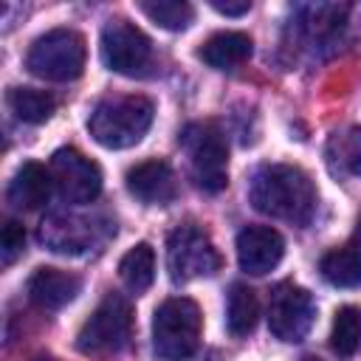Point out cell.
Returning <instances> with one entry per match:
<instances>
[{
    "label": "cell",
    "mask_w": 361,
    "mask_h": 361,
    "mask_svg": "<svg viewBox=\"0 0 361 361\" xmlns=\"http://www.w3.org/2000/svg\"><path fill=\"white\" fill-rule=\"evenodd\" d=\"M127 189L133 197H138L141 203H149V206H166L175 200L178 195V180H175V172L166 161H158V158H149V161H141L135 164L130 172H127Z\"/></svg>",
    "instance_id": "cell-13"
},
{
    "label": "cell",
    "mask_w": 361,
    "mask_h": 361,
    "mask_svg": "<svg viewBox=\"0 0 361 361\" xmlns=\"http://www.w3.org/2000/svg\"><path fill=\"white\" fill-rule=\"evenodd\" d=\"M31 361H56V358H51V355H37V358H31Z\"/></svg>",
    "instance_id": "cell-26"
},
{
    "label": "cell",
    "mask_w": 361,
    "mask_h": 361,
    "mask_svg": "<svg viewBox=\"0 0 361 361\" xmlns=\"http://www.w3.org/2000/svg\"><path fill=\"white\" fill-rule=\"evenodd\" d=\"M212 8L220 11V14H226V17H243V14H248L251 3L248 0H243V3H220V0H212Z\"/></svg>",
    "instance_id": "cell-25"
},
{
    "label": "cell",
    "mask_w": 361,
    "mask_h": 361,
    "mask_svg": "<svg viewBox=\"0 0 361 361\" xmlns=\"http://www.w3.org/2000/svg\"><path fill=\"white\" fill-rule=\"evenodd\" d=\"M116 231V226L99 214L85 217V214H48L39 223V243L56 254H87L93 248H99L110 234Z\"/></svg>",
    "instance_id": "cell-8"
},
{
    "label": "cell",
    "mask_w": 361,
    "mask_h": 361,
    "mask_svg": "<svg viewBox=\"0 0 361 361\" xmlns=\"http://www.w3.org/2000/svg\"><path fill=\"white\" fill-rule=\"evenodd\" d=\"M285 257V240L271 226H245L237 234V262L245 274L262 276Z\"/></svg>",
    "instance_id": "cell-12"
},
{
    "label": "cell",
    "mask_w": 361,
    "mask_h": 361,
    "mask_svg": "<svg viewBox=\"0 0 361 361\" xmlns=\"http://www.w3.org/2000/svg\"><path fill=\"white\" fill-rule=\"evenodd\" d=\"M6 102H8V110L25 124H42L56 110L54 96L45 90H34V87H11Z\"/></svg>",
    "instance_id": "cell-20"
},
{
    "label": "cell",
    "mask_w": 361,
    "mask_h": 361,
    "mask_svg": "<svg viewBox=\"0 0 361 361\" xmlns=\"http://www.w3.org/2000/svg\"><path fill=\"white\" fill-rule=\"evenodd\" d=\"M51 192H54L51 169L37 161H25L8 183V203L17 209H25V212H34L48 203Z\"/></svg>",
    "instance_id": "cell-15"
},
{
    "label": "cell",
    "mask_w": 361,
    "mask_h": 361,
    "mask_svg": "<svg viewBox=\"0 0 361 361\" xmlns=\"http://www.w3.org/2000/svg\"><path fill=\"white\" fill-rule=\"evenodd\" d=\"M152 118H155V107L147 96L138 93L107 96L93 107L87 118V130L96 144L107 149H127L147 135Z\"/></svg>",
    "instance_id": "cell-2"
},
{
    "label": "cell",
    "mask_w": 361,
    "mask_h": 361,
    "mask_svg": "<svg viewBox=\"0 0 361 361\" xmlns=\"http://www.w3.org/2000/svg\"><path fill=\"white\" fill-rule=\"evenodd\" d=\"M330 347L341 358H350L361 347V313L355 307L347 305L336 313L333 330H330Z\"/></svg>",
    "instance_id": "cell-21"
},
{
    "label": "cell",
    "mask_w": 361,
    "mask_h": 361,
    "mask_svg": "<svg viewBox=\"0 0 361 361\" xmlns=\"http://www.w3.org/2000/svg\"><path fill=\"white\" fill-rule=\"evenodd\" d=\"M316 322V302L310 290L293 285V282H279L271 290L268 302V327L279 341L296 344L302 341Z\"/></svg>",
    "instance_id": "cell-10"
},
{
    "label": "cell",
    "mask_w": 361,
    "mask_h": 361,
    "mask_svg": "<svg viewBox=\"0 0 361 361\" xmlns=\"http://www.w3.org/2000/svg\"><path fill=\"white\" fill-rule=\"evenodd\" d=\"M54 189L65 203H93L102 192V169L73 147H62L51 155Z\"/></svg>",
    "instance_id": "cell-11"
},
{
    "label": "cell",
    "mask_w": 361,
    "mask_h": 361,
    "mask_svg": "<svg viewBox=\"0 0 361 361\" xmlns=\"http://www.w3.org/2000/svg\"><path fill=\"white\" fill-rule=\"evenodd\" d=\"M138 8L161 28L166 31H183L192 25L195 20V6L189 3H178V0H155V3H138Z\"/></svg>",
    "instance_id": "cell-22"
},
{
    "label": "cell",
    "mask_w": 361,
    "mask_h": 361,
    "mask_svg": "<svg viewBox=\"0 0 361 361\" xmlns=\"http://www.w3.org/2000/svg\"><path fill=\"white\" fill-rule=\"evenodd\" d=\"M82 290V279L76 274L59 268H37L28 276V299L42 310H59L76 299Z\"/></svg>",
    "instance_id": "cell-14"
},
{
    "label": "cell",
    "mask_w": 361,
    "mask_h": 361,
    "mask_svg": "<svg viewBox=\"0 0 361 361\" xmlns=\"http://www.w3.org/2000/svg\"><path fill=\"white\" fill-rule=\"evenodd\" d=\"M302 361H322V358H316V355H305Z\"/></svg>",
    "instance_id": "cell-27"
},
{
    "label": "cell",
    "mask_w": 361,
    "mask_h": 361,
    "mask_svg": "<svg viewBox=\"0 0 361 361\" xmlns=\"http://www.w3.org/2000/svg\"><path fill=\"white\" fill-rule=\"evenodd\" d=\"M25 251V228L17 220H8L0 234V259L3 265H11Z\"/></svg>",
    "instance_id": "cell-24"
},
{
    "label": "cell",
    "mask_w": 361,
    "mask_h": 361,
    "mask_svg": "<svg viewBox=\"0 0 361 361\" xmlns=\"http://www.w3.org/2000/svg\"><path fill=\"white\" fill-rule=\"evenodd\" d=\"M355 234L361 237V217H358V226H355Z\"/></svg>",
    "instance_id": "cell-28"
},
{
    "label": "cell",
    "mask_w": 361,
    "mask_h": 361,
    "mask_svg": "<svg viewBox=\"0 0 361 361\" xmlns=\"http://www.w3.org/2000/svg\"><path fill=\"white\" fill-rule=\"evenodd\" d=\"M166 268L172 282L183 285L197 276H212L220 271V254L209 234L195 223H180L166 240Z\"/></svg>",
    "instance_id": "cell-7"
},
{
    "label": "cell",
    "mask_w": 361,
    "mask_h": 361,
    "mask_svg": "<svg viewBox=\"0 0 361 361\" xmlns=\"http://www.w3.org/2000/svg\"><path fill=\"white\" fill-rule=\"evenodd\" d=\"M203 316L197 302L172 296L158 305L152 316V353L161 361H186L197 353Z\"/></svg>",
    "instance_id": "cell-3"
},
{
    "label": "cell",
    "mask_w": 361,
    "mask_h": 361,
    "mask_svg": "<svg viewBox=\"0 0 361 361\" xmlns=\"http://www.w3.org/2000/svg\"><path fill=\"white\" fill-rule=\"evenodd\" d=\"M87 62L85 37L73 28H51L37 37L25 54V68L48 82H73Z\"/></svg>",
    "instance_id": "cell-4"
},
{
    "label": "cell",
    "mask_w": 361,
    "mask_h": 361,
    "mask_svg": "<svg viewBox=\"0 0 361 361\" xmlns=\"http://www.w3.org/2000/svg\"><path fill=\"white\" fill-rule=\"evenodd\" d=\"M180 144L189 155L192 178L203 192H220L228 183V144L217 124L195 121L180 133Z\"/></svg>",
    "instance_id": "cell-5"
},
{
    "label": "cell",
    "mask_w": 361,
    "mask_h": 361,
    "mask_svg": "<svg viewBox=\"0 0 361 361\" xmlns=\"http://www.w3.org/2000/svg\"><path fill=\"white\" fill-rule=\"evenodd\" d=\"M254 51V42L248 34L243 31H217L212 34L203 48L197 51V56L209 65V68H217V71H231L237 65H243Z\"/></svg>",
    "instance_id": "cell-16"
},
{
    "label": "cell",
    "mask_w": 361,
    "mask_h": 361,
    "mask_svg": "<svg viewBox=\"0 0 361 361\" xmlns=\"http://www.w3.org/2000/svg\"><path fill=\"white\" fill-rule=\"evenodd\" d=\"M322 276L336 288H355L361 285V237L353 234V240L341 248H333L319 262Z\"/></svg>",
    "instance_id": "cell-17"
},
{
    "label": "cell",
    "mask_w": 361,
    "mask_h": 361,
    "mask_svg": "<svg viewBox=\"0 0 361 361\" xmlns=\"http://www.w3.org/2000/svg\"><path fill=\"white\" fill-rule=\"evenodd\" d=\"M248 197L257 212L288 220L293 226H307L319 206V192L310 175L293 164H265L254 172Z\"/></svg>",
    "instance_id": "cell-1"
},
{
    "label": "cell",
    "mask_w": 361,
    "mask_h": 361,
    "mask_svg": "<svg viewBox=\"0 0 361 361\" xmlns=\"http://www.w3.org/2000/svg\"><path fill=\"white\" fill-rule=\"evenodd\" d=\"M330 155L347 175L361 178V127H350L347 133L330 141Z\"/></svg>",
    "instance_id": "cell-23"
},
{
    "label": "cell",
    "mask_w": 361,
    "mask_h": 361,
    "mask_svg": "<svg viewBox=\"0 0 361 361\" xmlns=\"http://www.w3.org/2000/svg\"><path fill=\"white\" fill-rule=\"evenodd\" d=\"M118 276L133 293H144L155 279V251H152V245L149 243L133 245L118 262Z\"/></svg>",
    "instance_id": "cell-19"
},
{
    "label": "cell",
    "mask_w": 361,
    "mask_h": 361,
    "mask_svg": "<svg viewBox=\"0 0 361 361\" xmlns=\"http://www.w3.org/2000/svg\"><path fill=\"white\" fill-rule=\"evenodd\" d=\"M133 333V307L124 296L107 293L76 336V350L85 355H107L127 347Z\"/></svg>",
    "instance_id": "cell-6"
},
{
    "label": "cell",
    "mask_w": 361,
    "mask_h": 361,
    "mask_svg": "<svg viewBox=\"0 0 361 361\" xmlns=\"http://www.w3.org/2000/svg\"><path fill=\"white\" fill-rule=\"evenodd\" d=\"M257 319H259V299L257 293L243 285V282H234L231 290H228V307H226V327L231 336H248L254 327H257Z\"/></svg>",
    "instance_id": "cell-18"
},
{
    "label": "cell",
    "mask_w": 361,
    "mask_h": 361,
    "mask_svg": "<svg viewBox=\"0 0 361 361\" xmlns=\"http://www.w3.org/2000/svg\"><path fill=\"white\" fill-rule=\"evenodd\" d=\"M102 62L116 73L138 76L152 62V42L138 25L116 17L102 28Z\"/></svg>",
    "instance_id": "cell-9"
}]
</instances>
